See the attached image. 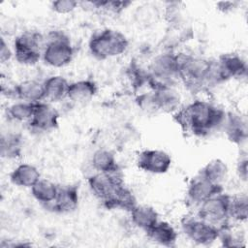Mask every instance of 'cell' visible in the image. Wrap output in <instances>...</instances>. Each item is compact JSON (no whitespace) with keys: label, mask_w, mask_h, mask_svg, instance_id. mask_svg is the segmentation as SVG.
<instances>
[{"label":"cell","mask_w":248,"mask_h":248,"mask_svg":"<svg viewBox=\"0 0 248 248\" xmlns=\"http://www.w3.org/2000/svg\"><path fill=\"white\" fill-rule=\"evenodd\" d=\"M139 107L148 112L173 115L184 104L178 87H157L138 96Z\"/></svg>","instance_id":"8992f818"},{"label":"cell","mask_w":248,"mask_h":248,"mask_svg":"<svg viewBox=\"0 0 248 248\" xmlns=\"http://www.w3.org/2000/svg\"><path fill=\"white\" fill-rule=\"evenodd\" d=\"M35 108V104L16 100L6 108L8 119L15 123H28Z\"/></svg>","instance_id":"f546056e"},{"label":"cell","mask_w":248,"mask_h":248,"mask_svg":"<svg viewBox=\"0 0 248 248\" xmlns=\"http://www.w3.org/2000/svg\"><path fill=\"white\" fill-rule=\"evenodd\" d=\"M138 203L133 191L124 183L121 185L111 199L103 206L108 210H122L129 212Z\"/></svg>","instance_id":"484cf974"},{"label":"cell","mask_w":248,"mask_h":248,"mask_svg":"<svg viewBox=\"0 0 248 248\" xmlns=\"http://www.w3.org/2000/svg\"><path fill=\"white\" fill-rule=\"evenodd\" d=\"M125 182L121 172H93L87 177V185L91 194L102 203L106 204Z\"/></svg>","instance_id":"30bf717a"},{"label":"cell","mask_w":248,"mask_h":248,"mask_svg":"<svg viewBox=\"0 0 248 248\" xmlns=\"http://www.w3.org/2000/svg\"><path fill=\"white\" fill-rule=\"evenodd\" d=\"M226 139L238 147L246 146L248 140V120L245 113L227 110L222 131Z\"/></svg>","instance_id":"5bb4252c"},{"label":"cell","mask_w":248,"mask_h":248,"mask_svg":"<svg viewBox=\"0 0 248 248\" xmlns=\"http://www.w3.org/2000/svg\"><path fill=\"white\" fill-rule=\"evenodd\" d=\"M45 35L36 30H24L15 36L12 46L14 59L22 66H35L42 60Z\"/></svg>","instance_id":"52a82bcc"},{"label":"cell","mask_w":248,"mask_h":248,"mask_svg":"<svg viewBox=\"0 0 248 248\" xmlns=\"http://www.w3.org/2000/svg\"><path fill=\"white\" fill-rule=\"evenodd\" d=\"M60 112L53 104L43 101L35 104L33 115L27 123L30 130L37 133H50L59 127Z\"/></svg>","instance_id":"4fadbf2b"},{"label":"cell","mask_w":248,"mask_h":248,"mask_svg":"<svg viewBox=\"0 0 248 248\" xmlns=\"http://www.w3.org/2000/svg\"><path fill=\"white\" fill-rule=\"evenodd\" d=\"M239 2L237 1H220L216 3V9L223 14H229L235 10Z\"/></svg>","instance_id":"836d02e7"},{"label":"cell","mask_w":248,"mask_h":248,"mask_svg":"<svg viewBox=\"0 0 248 248\" xmlns=\"http://www.w3.org/2000/svg\"><path fill=\"white\" fill-rule=\"evenodd\" d=\"M59 185L49 179L41 178L30 188V193L33 199L47 210L57 197Z\"/></svg>","instance_id":"603a6c76"},{"label":"cell","mask_w":248,"mask_h":248,"mask_svg":"<svg viewBox=\"0 0 248 248\" xmlns=\"http://www.w3.org/2000/svg\"><path fill=\"white\" fill-rule=\"evenodd\" d=\"M180 84L190 93L198 95L209 91V75L212 58L178 52Z\"/></svg>","instance_id":"7a4b0ae2"},{"label":"cell","mask_w":248,"mask_h":248,"mask_svg":"<svg viewBox=\"0 0 248 248\" xmlns=\"http://www.w3.org/2000/svg\"><path fill=\"white\" fill-rule=\"evenodd\" d=\"M218 241L224 247H242L246 245V234L239 225L230 224L220 229Z\"/></svg>","instance_id":"f1b7e54d"},{"label":"cell","mask_w":248,"mask_h":248,"mask_svg":"<svg viewBox=\"0 0 248 248\" xmlns=\"http://www.w3.org/2000/svg\"><path fill=\"white\" fill-rule=\"evenodd\" d=\"M39 169L31 163H20L9 173L10 182L18 188L30 189L41 179Z\"/></svg>","instance_id":"44dd1931"},{"label":"cell","mask_w":248,"mask_h":248,"mask_svg":"<svg viewBox=\"0 0 248 248\" xmlns=\"http://www.w3.org/2000/svg\"><path fill=\"white\" fill-rule=\"evenodd\" d=\"M147 86L178 87L180 85L178 52L165 50L156 54L146 68Z\"/></svg>","instance_id":"3957f363"},{"label":"cell","mask_w":248,"mask_h":248,"mask_svg":"<svg viewBox=\"0 0 248 248\" xmlns=\"http://www.w3.org/2000/svg\"><path fill=\"white\" fill-rule=\"evenodd\" d=\"M91 168L95 172L112 173L120 171L114 153L107 148H99L90 158Z\"/></svg>","instance_id":"d4e9b609"},{"label":"cell","mask_w":248,"mask_h":248,"mask_svg":"<svg viewBox=\"0 0 248 248\" xmlns=\"http://www.w3.org/2000/svg\"><path fill=\"white\" fill-rule=\"evenodd\" d=\"M14 58L13 46L6 41V38L1 37L0 44V61L2 64L10 62Z\"/></svg>","instance_id":"d6a6232c"},{"label":"cell","mask_w":248,"mask_h":248,"mask_svg":"<svg viewBox=\"0 0 248 248\" xmlns=\"http://www.w3.org/2000/svg\"><path fill=\"white\" fill-rule=\"evenodd\" d=\"M179 227L184 237L195 245L209 246L218 241L220 229L193 211L183 216Z\"/></svg>","instance_id":"ba28073f"},{"label":"cell","mask_w":248,"mask_h":248,"mask_svg":"<svg viewBox=\"0 0 248 248\" xmlns=\"http://www.w3.org/2000/svg\"><path fill=\"white\" fill-rule=\"evenodd\" d=\"M128 213L131 224L143 232H146L160 220L157 209L145 203H137Z\"/></svg>","instance_id":"ffe728a7"},{"label":"cell","mask_w":248,"mask_h":248,"mask_svg":"<svg viewBox=\"0 0 248 248\" xmlns=\"http://www.w3.org/2000/svg\"><path fill=\"white\" fill-rule=\"evenodd\" d=\"M235 174L237 178L239 179L240 182L246 183L247 182V177H248V159L246 152L241 154L235 165Z\"/></svg>","instance_id":"1f68e13d"},{"label":"cell","mask_w":248,"mask_h":248,"mask_svg":"<svg viewBox=\"0 0 248 248\" xmlns=\"http://www.w3.org/2000/svg\"><path fill=\"white\" fill-rule=\"evenodd\" d=\"M79 203V189L75 184L59 185L57 197L48 207V211L55 214H70L77 210Z\"/></svg>","instance_id":"e0dca14e"},{"label":"cell","mask_w":248,"mask_h":248,"mask_svg":"<svg viewBox=\"0 0 248 248\" xmlns=\"http://www.w3.org/2000/svg\"><path fill=\"white\" fill-rule=\"evenodd\" d=\"M98 90V84L90 78L71 81L68 87L67 100L77 105H83L95 98Z\"/></svg>","instance_id":"d6986e66"},{"label":"cell","mask_w":248,"mask_h":248,"mask_svg":"<svg viewBox=\"0 0 248 248\" xmlns=\"http://www.w3.org/2000/svg\"><path fill=\"white\" fill-rule=\"evenodd\" d=\"M45 90V101L51 104L67 99L70 81L61 75H51L43 80Z\"/></svg>","instance_id":"7402d4cb"},{"label":"cell","mask_w":248,"mask_h":248,"mask_svg":"<svg viewBox=\"0 0 248 248\" xmlns=\"http://www.w3.org/2000/svg\"><path fill=\"white\" fill-rule=\"evenodd\" d=\"M248 218V197L246 193L231 195L229 219L232 225H243Z\"/></svg>","instance_id":"4316f807"},{"label":"cell","mask_w":248,"mask_h":248,"mask_svg":"<svg viewBox=\"0 0 248 248\" xmlns=\"http://www.w3.org/2000/svg\"><path fill=\"white\" fill-rule=\"evenodd\" d=\"M129 45V39L123 32L106 27L91 34L87 46L93 58L104 61L123 55L128 50Z\"/></svg>","instance_id":"277c9868"},{"label":"cell","mask_w":248,"mask_h":248,"mask_svg":"<svg viewBox=\"0 0 248 248\" xmlns=\"http://www.w3.org/2000/svg\"><path fill=\"white\" fill-rule=\"evenodd\" d=\"M198 174L214 184L224 186L229 177L230 169L226 161L220 158H214L203 165L198 171Z\"/></svg>","instance_id":"cb8c5ba5"},{"label":"cell","mask_w":248,"mask_h":248,"mask_svg":"<svg viewBox=\"0 0 248 248\" xmlns=\"http://www.w3.org/2000/svg\"><path fill=\"white\" fill-rule=\"evenodd\" d=\"M223 191H225L223 185L214 184L197 173L187 183L185 202L195 211L203 202Z\"/></svg>","instance_id":"7c38bea8"},{"label":"cell","mask_w":248,"mask_h":248,"mask_svg":"<svg viewBox=\"0 0 248 248\" xmlns=\"http://www.w3.org/2000/svg\"><path fill=\"white\" fill-rule=\"evenodd\" d=\"M227 110L208 99L197 97L183 104L172 115L176 124L187 135L205 139L221 132Z\"/></svg>","instance_id":"6da1fadb"},{"label":"cell","mask_w":248,"mask_h":248,"mask_svg":"<svg viewBox=\"0 0 248 248\" xmlns=\"http://www.w3.org/2000/svg\"><path fill=\"white\" fill-rule=\"evenodd\" d=\"M3 95L7 98L36 104L45 101L44 83L37 79H25L9 87Z\"/></svg>","instance_id":"2e32d148"},{"label":"cell","mask_w":248,"mask_h":248,"mask_svg":"<svg viewBox=\"0 0 248 248\" xmlns=\"http://www.w3.org/2000/svg\"><path fill=\"white\" fill-rule=\"evenodd\" d=\"M230 200L231 194L223 191L203 202L193 212L219 229L224 228L231 224L229 219Z\"/></svg>","instance_id":"9c48e42d"},{"label":"cell","mask_w":248,"mask_h":248,"mask_svg":"<svg viewBox=\"0 0 248 248\" xmlns=\"http://www.w3.org/2000/svg\"><path fill=\"white\" fill-rule=\"evenodd\" d=\"M145 234L151 242L164 247L175 246L179 238V232L175 226L167 220L161 219Z\"/></svg>","instance_id":"ac0fdd59"},{"label":"cell","mask_w":248,"mask_h":248,"mask_svg":"<svg viewBox=\"0 0 248 248\" xmlns=\"http://www.w3.org/2000/svg\"><path fill=\"white\" fill-rule=\"evenodd\" d=\"M171 165V156L163 149L145 148L140 150L136 157L137 168L148 174H165L170 170Z\"/></svg>","instance_id":"8fae6325"},{"label":"cell","mask_w":248,"mask_h":248,"mask_svg":"<svg viewBox=\"0 0 248 248\" xmlns=\"http://www.w3.org/2000/svg\"><path fill=\"white\" fill-rule=\"evenodd\" d=\"M76 48L70 36L63 30L54 29L45 35L42 61L51 68H64L71 64Z\"/></svg>","instance_id":"5b68a950"},{"label":"cell","mask_w":248,"mask_h":248,"mask_svg":"<svg viewBox=\"0 0 248 248\" xmlns=\"http://www.w3.org/2000/svg\"><path fill=\"white\" fill-rule=\"evenodd\" d=\"M218 72L224 83L232 79L246 78L248 65L246 59L236 52H226L215 58Z\"/></svg>","instance_id":"9a60e30c"},{"label":"cell","mask_w":248,"mask_h":248,"mask_svg":"<svg viewBox=\"0 0 248 248\" xmlns=\"http://www.w3.org/2000/svg\"><path fill=\"white\" fill-rule=\"evenodd\" d=\"M78 3L76 0H55L50 3V9L57 15H69L78 8Z\"/></svg>","instance_id":"4dcf8cb0"},{"label":"cell","mask_w":248,"mask_h":248,"mask_svg":"<svg viewBox=\"0 0 248 248\" xmlns=\"http://www.w3.org/2000/svg\"><path fill=\"white\" fill-rule=\"evenodd\" d=\"M22 153V138L19 133L9 131L1 136V156L7 160H16Z\"/></svg>","instance_id":"83f0119b"}]
</instances>
